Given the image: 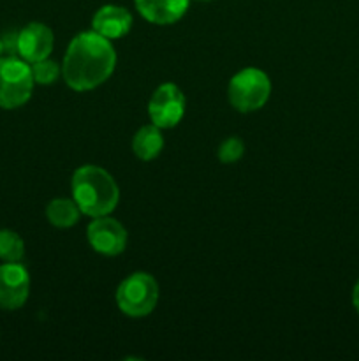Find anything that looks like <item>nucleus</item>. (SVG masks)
<instances>
[{
  "mask_svg": "<svg viewBox=\"0 0 359 361\" xmlns=\"http://www.w3.org/2000/svg\"><path fill=\"white\" fill-rule=\"evenodd\" d=\"M92 249L102 256H118L127 247V229L109 215L95 217L87 228Z\"/></svg>",
  "mask_w": 359,
  "mask_h": 361,
  "instance_id": "obj_7",
  "label": "nucleus"
},
{
  "mask_svg": "<svg viewBox=\"0 0 359 361\" xmlns=\"http://www.w3.org/2000/svg\"><path fill=\"white\" fill-rule=\"evenodd\" d=\"M352 305H354V309L359 312V281L355 282L354 291H352Z\"/></svg>",
  "mask_w": 359,
  "mask_h": 361,
  "instance_id": "obj_18",
  "label": "nucleus"
},
{
  "mask_svg": "<svg viewBox=\"0 0 359 361\" xmlns=\"http://www.w3.org/2000/svg\"><path fill=\"white\" fill-rule=\"evenodd\" d=\"M4 51H6V48H4V41H2V39H0V56H2Z\"/></svg>",
  "mask_w": 359,
  "mask_h": 361,
  "instance_id": "obj_19",
  "label": "nucleus"
},
{
  "mask_svg": "<svg viewBox=\"0 0 359 361\" xmlns=\"http://www.w3.org/2000/svg\"><path fill=\"white\" fill-rule=\"evenodd\" d=\"M164 148V137H162L160 127L155 123L151 126H144L134 134L132 137V150L134 155L141 161H153L158 157Z\"/></svg>",
  "mask_w": 359,
  "mask_h": 361,
  "instance_id": "obj_12",
  "label": "nucleus"
},
{
  "mask_svg": "<svg viewBox=\"0 0 359 361\" xmlns=\"http://www.w3.org/2000/svg\"><path fill=\"white\" fill-rule=\"evenodd\" d=\"M34 83L32 67L21 56H0V108L16 109L28 102Z\"/></svg>",
  "mask_w": 359,
  "mask_h": 361,
  "instance_id": "obj_3",
  "label": "nucleus"
},
{
  "mask_svg": "<svg viewBox=\"0 0 359 361\" xmlns=\"http://www.w3.org/2000/svg\"><path fill=\"white\" fill-rule=\"evenodd\" d=\"M201 2H210V0H201Z\"/></svg>",
  "mask_w": 359,
  "mask_h": 361,
  "instance_id": "obj_20",
  "label": "nucleus"
},
{
  "mask_svg": "<svg viewBox=\"0 0 359 361\" xmlns=\"http://www.w3.org/2000/svg\"><path fill=\"white\" fill-rule=\"evenodd\" d=\"M243 154H245V145L236 136L227 137L217 150L218 161L224 162V164H232V162L239 161L243 157Z\"/></svg>",
  "mask_w": 359,
  "mask_h": 361,
  "instance_id": "obj_16",
  "label": "nucleus"
},
{
  "mask_svg": "<svg viewBox=\"0 0 359 361\" xmlns=\"http://www.w3.org/2000/svg\"><path fill=\"white\" fill-rule=\"evenodd\" d=\"M4 48L11 55H18V32H11V34L4 35Z\"/></svg>",
  "mask_w": 359,
  "mask_h": 361,
  "instance_id": "obj_17",
  "label": "nucleus"
},
{
  "mask_svg": "<svg viewBox=\"0 0 359 361\" xmlns=\"http://www.w3.org/2000/svg\"><path fill=\"white\" fill-rule=\"evenodd\" d=\"M32 76H34V81L39 85H51L58 80V76L62 74V69L56 62L53 60L44 59L39 60V62L32 63Z\"/></svg>",
  "mask_w": 359,
  "mask_h": 361,
  "instance_id": "obj_15",
  "label": "nucleus"
},
{
  "mask_svg": "<svg viewBox=\"0 0 359 361\" xmlns=\"http://www.w3.org/2000/svg\"><path fill=\"white\" fill-rule=\"evenodd\" d=\"M158 302L157 281L150 274L136 271L120 282L116 289V305L125 316L144 317L151 314Z\"/></svg>",
  "mask_w": 359,
  "mask_h": 361,
  "instance_id": "obj_4",
  "label": "nucleus"
},
{
  "mask_svg": "<svg viewBox=\"0 0 359 361\" xmlns=\"http://www.w3.org/2000/svg\"><path fill=\"white\" fill-rule=\"evenodd\" d=\"M25 256V243L18 233L11 229H0V261L20 263Z\"/></svg>",
  "mask_w": 359,
  "mask_h": 361,
  "instance_id": "obj_14",
  "label": "nucleus"
},
{
  "mask_svg": "<svg viewBox=\"0 0 359 361\" xmlns=\"http://www.w3.org/2000/svg\"><path fill=\"white\" fill-rule=\"evenodd\" d=\"M30 295V275L20 263L0 264V309L18 310Z\"/></svg>",
  "mask_w": 359,
  "mask_h": 361,
  "instance_id": "obj_8",
  "label": "nucleus"
},
{
  "mask_svg": "<svg viewBox=\"0 0 359 361\" xmlns=\"http://www.w3.org/2000/svg\"><path fill=\"white\" fill-rule=\"evenodd\" d=\"M132 14L120 6H102L97 13L94 14L92 20V30L101 34L102 37L109 39H120L127 35L132 28Z\"/></svg>",
  "mask_w": 359,
  "mask_h": 361,
  "instance_id": "obj_10",
  "label": "nucleus"
},
{
  "mask_svg": "<svg viewBox=\"0 0 359 361\" xmlns=\"http://www.w3.org/2000/svg\"><path fill=\"white\" fill-rule=\"evenodd\" d=\"M55 46L53 30L44 23H28L18 32V56L28 63H35L51 55Z\"/></svg>",
  "mask_w": 359,
  "mask_h": 361,
  "instance_id": "obj_9",
  "label": "nucleus"
},
{
  "mask_svg": "<svg viewBox=\"0 0 359 361\" xmlns=\"http://www.w3.org/2000/svg\"><path fill=\"white\" fill-rule=\"evenodd\" d=\"M70 189L81 214L92 219L109 215L120 201L115 178L106 169L94 164L81 166L74 171Z\"/></svg>",
  "mask_w": 359,
  "mask_h": 361,
  "instance_id": "obj_2",
  "label": "nucleus"
},
{
  "mask_svg": "<svg viewBox=\"0 0 359 361\" xmlns=\"http://www.w3.org/2000/svg\"><path fill=\"white\" fill-rule=\"evenodd\" d=\"M137 11L155 25H172L185 16L190 0H134Z\"/></svg>",
  "mask_w": 359,
  "mask_h": 361,
  "instance_id": "obj_11",
  "label": "nucleus"
},
{
  "mask_svg": "<svg viewBox=\"0 0 359 361\" xmlns=\"http://www.w3.org/2000/svg\"><path fill=\"white\" fill-rule=\"evenodd\" d=\"M81 210L77 208L76 201L74 200H53L46 207V217H48L49 224L55 228L67 229L73 228L77 221H80Z\"/></svg>",
  "mask_w": 359,
  "mask_h": 361,
  "instance_id": "obj_13",
  "label": "nucleus"
},
{
  "mask_svg": "<svg viewBox=\"0 0 359 361\" xmlns=\"http://www.w3.org/2000/svg\"><path fill=\"white\" fill-rule=\"evenodd\" d=\"M271 94V81L264 71L246 67L229 81V102L241 113L257 111L267 102Z\"/></svg>",
  "mask_w": 359,
  "mask_h": 361,
  "instance_id": "obj_5",
  "label": "nucleus"
},
{
  "mask_svg": "<svg viewBox=\"0 0 359 361\" xmlns=\"http://www.w3.org/2000/svg\"><path fill=\"white\" fill-rule=\"evenodd\" d=\"M116 66L111 41L95 30L81 32L70 41L62 63L65 83L76 92L94 90L109 80Z\"/></svg>",
  "mask_w": 359,
  "mask_h": 361,
  "instance_id": "obj_1",
  "label": "nucleus"
},
{
  "mask_svg": "<svg viewBox=\"0 0 359 361\" xmlns=\"http://www.w3.org/2000/svg\"><path fill=\"white\" fill-rule=\"evenodd\" d=\"M148 115L151 123L160 129H172L185 115V95L175 83H164L153 92L148 102Z\"/></svg>",
  "mask_w": 359,
  "mask_h": 361,
  "instance_id": "obj_6",
  "label": "nucleus"
}]
</instances>
